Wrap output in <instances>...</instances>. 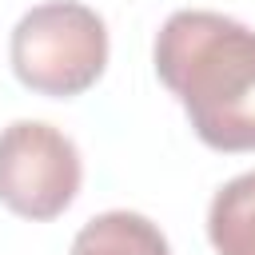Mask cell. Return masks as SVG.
Returning <instances> with one entry per match:
<instances>
[{"label":"cell","instance_id":"1","mask_svg":"<svg viewBox=\"0 0 255 255\" xmlns=\"http://www.w3.org/2000/svg\"><path fill=\"white\" fill-rule=\"evenodd\" d=\"M155 76L215 151H255V28L203 8L171 12L155 36Z\"/></svg>","mask_w":255,"mask_h":255},{"label":"cell","instance_id":"2","mask_svg":"<svg viewBox=\"0 0 255 255\" xmlns=\"http://www.w3.org/2000/svg\"><path fill=\"white\" fill-rule=\"evenodd\" d=\"M12 72L24 88L68 100L88 92L108 68V28L80 0H48L28 8L12 28Z\"/></svg>","mask_w":255,"mask_h":255},{"label":"cell","instance_id":"3","mask_svg":"<svg viewBox=\"0 0 255 255\" xmlns=\"http://www.w3.org/2000/svg\"><path fill=\"white\" fill-rule=\"evenodd\" d=\"M80 179V151L60 128L44 120H16L0 131V203L12 215L32 223L64 215Z\"/></svg>","mask_w":255,"mask_h":255},{"label":"cell","instance_id":"4","mask_svg":"<svg viewBox=\"0 0 255 255\" xmlns=\"http://www.w3.org/2000/svg\"><path fill=\"white\" fill-rule=\"evenodd\" d=\"M72 255H171L163 231L139 211H104L80 227Z\"/></svg>","mask_w":255,"mask_h":255},{"label":"cell","instance_id":"5","mask_svg":"<svg viewBox=\"0 0 255 255\" xmlns=\"http://www.w3.org/2000/svg\"><path fill=\"white\" fill-rule=\"evenodd\" d=\"M207 239L215 255H255V171L223 183L207 207Z\"/></svg>","mask_w":255,"mask_h":255}]
</instances>
